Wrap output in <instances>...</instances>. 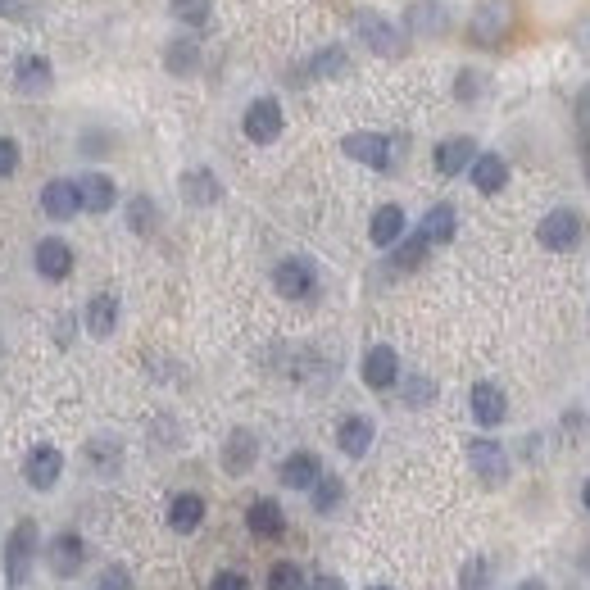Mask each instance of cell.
Here are the masks:
<instances>
[{"instance_id":"1","label":"cell","mask_w":590,"mask_h":590,"mask_svg":"<svg viewBox=\"0 0 590 590\" xmlns=\"http://www.w3.org/2000/svg\"><path fill=\"white\" fill-rule=\"evenodd\" d=\"M581 232H586V223H581L577 209H550V214L536 223V241H541L545 250H554V255L577 250L581 246Z\"/></svg>"},{"instance_id":"2","label":"cell","mask_w":590,"mask_h":590,"mask_svg":"<svg viewBox=\"0 0 590 590\" xmlns=\"http://www.w3.org/2000/svg\"><path fill=\"white\" fill-rule=\"evenodd\" d=\"M286 128V114H282V100L273 96H259L246 105V114H241V132H246L255 146H273L277 137H282Z\"/></svg>"},{"instance_id":"3","label":"cell","mask_w":590,"mask_h":590,"mask_svg":"<svg viewBox=\"0 0 590 590\" xmlns=\"http://www.w3.org/2000/svg\"><path fill=\"white\" fill-rule=\"evenodd\" d=\"M32 559H37V522L23 518L19 527L10 531V541H5V581L10 586H23L32 577Z\"/></svg>"},{"instance_id":"4","label":"cell","mask_w":590,"mask_h":590,"mask_svg":"<svg viewBox=\"0 0 590 590\" xmlns=\"http://www.w3.org/2000/svg\"><path fill=\"white\" fill-rule=\"evenodd\" d=\"M354 37L364 41L373 55H404V32L395 28L386 14H377V10H359V14H354Z\"/></svg>"},{"instance_id":"5","label":"cell","mask_w":590,"mask_h":590,"mask_svg":"<svg viewBox=\"0 0 590 590\" xmlns=\"http://www.w3.org/2000/svg\"><path fill=\"white\" fill-rule=\"evenodd\" d=\"M468 463H472V472L482 477L486 486H504L509 482V454H504V445L500 441H486V436H472L468 445Z\"/></svg>"},{"instance_id":"6","label":"cell","mask_w":590,"mask_h":590,"mask_svg":"<svg viewBox=\"0 0 590 590\" xmlns=\"http://www.w3.org/2000/svg\"><path fill=\"white\" fill-rule=\"evenodd\" d=\"M345 159H354V164L364 168H377V173H386L391 168V137H382V132H350V137L341 141Z\"/></svg>"},{"instance_id":"7","label":"cell","mask_w":590,"mask_h":590,"mask_svg":"<svg viewBox=\"0 0 590 590\" xmlns=\"http://www.w3.org/2000/svg\"><path fill=\"white\" fill-rule=\"evenodd\" d=\"M273 286L286 300H309V295L318 291V273L309 259H282V264L273 268Z\"/></svg>"},{"instance_id":"8","label":"cell","mask_w":590,"mask_h":590,"mask_svg":"<svg viewBox=\"0 0 590 590\" xmlns=\"http://www.w3.org/2000/svg\"><path fill=\"white\" fill-rule=\"evenodd\" d=\"M46 563H50V572H55V577H78L82 563H87V545H82L78 531H59V536H50Z\"/></svg>"},{"instance_id":"9","label":"cell","mask_w":590,"mask_h":590,"mask_svg":"<svg viewBox=\"0 0 590 590\" xmlns=\"http://www.w3.org/2000/svg\"><path fill=\"white\" fill-rule=\"evenodd\" d=\"M359 377H364L368 391H391V386L400 382V354H395L391 345H373V350L364 354Z\"/></svg>"},{"instance_id":"10","label":"cell","mask_w":590,"mask_h":590,"mask_svg":"<svg viewBox=\"0 0 590 590\" xmlns=\"http://www.w3.org/2000/svg\"><path fill=\"white\" fill-rule=\"evenodd\" d=\"M78 209H82L78 182H69V177H55V182H46V187H41V214H46V218H55V223H69Z\"/></svg>"},{"instance_id":"11","label":"cell","mask_w":590,"mask_h":590,"mask_svg":"<svg viewBox=\"0 0 590 590\" xmlns=\"http://www.w3.org/2000/svg\"><path fill=\"white\" fill-rule=\"evenodd\" d=\"M259 463V436L246 427H232V436L223 441V472L227 477H246Z\"/></svg>"},{"instance_id":"12","label":"cell","mask_w":590,"mask_h":590,"mask_svg":"<svg viewBox=\"0 0 590 590\" xmlns=\"http://www.w3.org/2000/svg\"><path fill=\"white\" fill-rule=\"evenodd\" d=\"M23 477H28L32 491H50V486L64 477V454L55 445H32L28 463H23Z\"/></svg>"},{"instance_id":"13","label":"cell","mask_w":590,"mask_h":590,"mask_svg":"<svg viewBox=\"0 0 590 590\" xmlns=\"http://www.w3.org/2000/svg\"><path fill=\"white\" fill-rule=\"evenodd\" d=\"M32 264H37V273L46 277V282H64V277L73 273V246L59 241V236H46V241H37V250H32Z\"/></svg>"},{"instance_id":"14","label":"cell","mask_w":590,"mask_h":590,"mask_svg":"<svg viewBox=\"0 0 590 590\" xmlns=\"http://www.w3.org/2000/svg\"><path fill=\"white\" fill-rule=\"evenodd\" d=\"M468 404H472L477 427H500L504 418H509V395H504L495 382H477V386H472Z\"/></svg>"},{"instance_id":"15","label":"cell","mask_w":590,"mask_h":590,"mask_svg":"<svg viewBox=\"0 0 590 590\" xmlns=\"http://www.w3.org/2000/svg\"><path fill=\"white\" fill-rule=\"evenodd\" d=\"M373 418H364V413H350V418H341V427H336V450L345 454V459H364L368 450H373Z\"/></svg>"},{"instance_id":"16","label":"cell","mask_w":590,"mask_h":590,"mask_svg":"<svg viewBox=\"0 0 590 590\" xmlns=\"http://www.w3.org/2000/svg\"><path fill=\"white\" fill-rule=\"evenodd\" d=\"M477 155H482V150H477V141L472 137H450V141H441V146L432 150V164H436V173L441 177H459V173H468Z\"/></svg>"},{"instance_id":"17","label":"cell","mask_w":590,"mask_h":590,"mask_svg":"<svg viewBox=\"0 0 590 590\" xmlns=\"http://www.w3.org/2000/svg\"><path fill=\"white\" fill-rule=\"evenodd\" d=\"M50 87H55V69H50V59L23 55L19 64H14V91H19V96H46Z\"/></svg>"},{"instance_id":"18","label":"cell","mask_w":590,"mask_h":590,"mask_svg":"<svg viewBox=\"0 0 590 590\" xmlns=\"http://www.w3.org/2000/svg\"><path fill=\"white\" fill-rule=\"evenodd\" d=\"M277 477H282L286 491H309V486L323 477V463H318V454L309 450H295L282 459V468H277Z\"/></svg>"},{"instance_id":"19","label":"cell","mask_w":590,"mask_h":590,"mask_svg":"<svg viewBox=\"0 0 590 590\" xmlns=\"http://www.w3.org/2000/svg\"><path fill=\"white\" fill-rule=\"evenodd\" d=\"M504 28H509V5H495V0H486L482 10L472 14L468 37L477 41V46H500Z\"/></svg>"},{"instance_id":"20","label":"cell","mask_w":590,"mask_h":590,"mask_svg":"<svg viewBox=\"0 0 590 590\" xmlns=\"http://www.w3.org/2000/svg\"><path fill=\"white\" fill-rule=\"evenodd\" d=\"M182 200H187L191 209H209L223 200V182H218L209 168H187V173H182Z\"/></svg>"},{"instance_id":"21","label":"cell","mask_w":590,"mask_h":590,"mask_svg":"<svg viewBox=\"0 0 590 590\" xmlns=\"http://www.w3.org/2000/svg\"><path fill=\"white\" fill-rule=\"evenodd\" d=\"M246 527L250 536H259V541H282V531H286V513L277 500H255L246 509Z\"/></svg>"},{"instance_id":"22","label":"cell","mask_w":590,"mask_h":590,"mask_svg":"<svg viewBox=\"0 0 590 590\" xmlns=\"http://www.w3.org/2000/svg\"><path fill=\"white\" fill-rule=\"evenodd\" d=\"M468 177H472V187L482 191V196H500L504 182H509V164H504V159L495 155V150H486V155L472 159Z\"/></svg>"},{"instance_id":"23","label":"cell","mask_w":590,"mask_h":590,"mask_svg":"<svg viewBox=\"0 0 590 590\" xmlns=\"http://www.w3.org/2000/svg\"><path fill=\"white\" fill-rule=\"evenodd\" d=\"M82 327H87L96 341H105V336H114V327H118V300L114 295H91L87 300V309H82Z\"/></svg>"},{"instance_id":"24","label":"cell","mask_w":590,"mask_h":590,"mask_svg":"<svg viewBox=\"0 0 590 590\" xmlns=\"http://www.w3.org/2000/svg\"><path fill=\"white\" fill-rule=\"evenodd\" d=\"M78 191H82V209H87V214H109V209L118 205V187L109 173H87L78 182Z\"/></svg>"},{"instance_id":"25","label":"cell","mask_w":590,"mask_h":590,"mask_svg":"<svg viewBox=\"0 0 590 590\" xmlns=\"http://www.w3.org/2000/svg\"><path fill=\"white\" fill-rule=\"evenodd\" d=\"M205 522V500H200L196 491H182L168 500V527L182 531V536H191V531Z\"/></svg>"},{"instance_id":"26","label":"cell","mask_w":590,"mask_h":590,"mask_svg":"<svg viewBox=\"0 0 590 590\" xmlns=\"http://www.w3.org/2000/svg\"><path fill=\"white\" fill-rule=\"evenodd\" d=\"M404 227H409V218H404L400 205H382L373 214V223H368V236H373V246L377 250H391L395 241L404 236Z\"/></svg>"},{"instance_id":"27","label":"cell","mask_w":590,"mask_h":590,"mask_svg":"<svg viewBox=\"0 0 590 590\" xmlns=\"http://www.w3.org/2000/svg\"><path fill=\"white\" fill-rule=\"evenodd\" d=\"M418 232L427 236V246H450L454 232H459V214H454V205H432L423 214V223H418Z\"/></svg>"},{"instance_id":"28","label":"cell","mask_w":590,"mask_h":590,"mask_svg":"<svg viewBox=\"0 0 590 590\" xmlns=\"http://www.w3.org/2000/svg\"><path fill=\"white\" fill-rule=\"evenodd\" d=\"M164 69L173 73V78H191V73L200 69V46H196V37H177V41H168V50H164Z\"/></svg>"},{"instance_id":"29","label":"cell","mask_w":590,"mask_h":590,"mask_svg":"<svg viewBox=\"0 0 590 590\" xmlns=\"http://www.w3.org/2000/svg\"><path fill=\"white\" fill-rule=\"evenodd\" d=\"M427 236L423 232H413V236H400L391 246V268H400V273H413V268H423V259H427Z\"/></svg>"},{"instance_id":"30","label":"cell","mask_w":590,"mask_h":590,"mask_svg":"<svg viewBox=\"0 0 590 590\" xmlns=\"http://www.w3.org/2000/svg\"><path fill=\"white\" fill-rule=\"evenodd\" d=\"M350 69V55H345L341 46H323L314 59L305 64V78H314V82H323V78H341V73Z\"/></svg>"},{"instance_id":"31","label":"cell","mask_w":590,"mask_h":590,"mask_svg":"<svg viewBox=\"0 0 590 590\" xmlns=\"http://www.w3.org/2000/svg\"><path fill=\"white\" fill-rule=\"evenodd\" d=\"M87 463L100 477H114L118 463H123V450H118V441H109V436H96V441H87Z\"/></svg>"},{"instance_id":"32","label":"cell","mask_w":590,"mask_h":590,"mask_svg":"<svg viewBox=\"0 0 590 590\" xmlns=\"http://www.w3.org/2000/svg\"><path fill=\"white\" fill-rule=\"evenodd\" d=\"M309 495H314V513H336L345 500V482L341 477H332V472H323L314 486H309Z\"/></svg>"},{"instance_id":"33","label":"cell","mask_w":590,"mask_h":590,"mask_svg":"<svg viewBox=\"0 0 590 590\" xmlns=\"http://www.w3.org/2000/svg\"><path fill=\"white\" fill-rule=\"evenodd\" d=\"M168 14L187 28H205L209 14H214V0H168Z\"/></svg>"},{"instance_id":"34","label":"cell","mask_w":590,"mask_h":590,"mask_svg":"<svg viewBox=\"0 0 590 590\" xmlns=\"http://www.w3.org/2000/svg\"><path fill=\"white\" fill-rule=\"evenodd\" d=\"M128 227L137 236H150L159 227V209H155V200L150 196H132L128 200Z\"/></svg>"},{"instance_id":"35","label":"cell","mask_w":590,"mask_h":590,"mask_svg":"<svg viewBox=\"0 0 590 590\" xmlns=\"http://www.w3.org/2000/svg\"><path fill=\"white\" fill-rule=\"evenodd\" d=\"M264 590H305V572H300V563H286V559L273 563Z\"/></svg>"},{"instance_id":"36","label":"cell","mask_w":590,"mask_h":590,"mask_svg":"<svg viewBox=\"0 0 590 590\" xmlns=\"http://www.w3.org/2000/svg\"><path fill=\"white\" fill-rule=\"evenodd\" d=\"M441 28H445V10L436 5V0L413 5V10H409V32H441Z\"/></svg>"},{"instance_id":"37","label":"cell","mask_w":590,"mask_h":590,"mask_svg":"<svg viewBox=\"0 0 590 590\" xmlns=\"http://www.w3.org/2000/svg\"><path fill=\"white\" fill-rule=\"evenodd\" d=\"M432 400H436V382H432V377L413 373L409 382H404V404H409V409H423V404H432Z\"/></svg>"},{"instance_id":"38","label":"cell","mask_w":590,"mask_h":590,"mask_svg":"<svg viewBox=\"0 0 590 590\" xmlns=\"http://www.w3.org/2000/svg\"><path fill=\"white\" fill-rule=\"evenodd\" d=\"M459 590H491V563H486V559H468V563H463Z\"/></svg>"},{"instance_id":"39","label":"cell","mask_w":590,"mask_h":590,"mask_svg":"<svg viewBox=\"0 0 590 590\" xmlns=\"http://www.w3.org/2000/svg\"><path fill=\"white\" fill-rule=\"evenodd\" d=\"M477 82H482V78H477V73H472V69H463L459 78H454V96H459L463 105H472V100L482 96V87H477Z\"/></svg>"},{"instance_id":"40","label":"cell","mask_w":590,"mask_h":590,"mask_svg":"<svg viewBox=\"0 0 590 590\" xmlns=\"http://www.w3.org/2000/svg\"><path fill=\"white\" fill-rule=\"evenodd\" d=\"M14 173H19V141L0 137V177H14Z\"/></svg>"},{"instance_id":"41","label":"cell","mask_w":590,"mask_h":590,"mask_svg":"<svg viewBox=\"0 0 590 590\" xmlns=\"http://www.w3.org/2000/svg\"><path fill=\"white\" fill-rule=\"evenodd\" d=\"M91 590H132L128 568H105V572H100V581H96Z\"/></svg>"},{"instance_id":"42","label":"cell","mask_w":590,"mask_h":590,"mask_svg":"<svg viewBox=\"0 0 590 590\" xmlns=\"http://www.w3.org/2000/svg\"><path fill=\"white\" fill-rule=\"evenodd\" d=\"M0 19H10V23H32V0H0Z\"/></svg>"},{"instance_id":"43","label":"cell","mask_w":590,"mask_h":590,"mask_svg":"<svg viewBox=\"0 0 590 590\" xmlns=\"http://www.w3.org/2000/svg\"><path fill=\"white\" fill-rule=\"evenodd\" d=\"M209 590H250V581H246V572H218L209 581Z\"/></svg>"},{"instance_id":"44","label":"cell","mask_w":590,"mask_h":590,"mask_svg":"<svg viewBox=\"0 0 590 590\" xmlns=\"http://www.w3.org/2000/svg\"><path fill=\"white\" fill-rule=\"evenodd\" d=\"M309 590H345V581H341V577H332V572H318L314 586H309Z\"/></svg>"},{"instance_id":"45","label":"cell","mask_w":590,"mask_h":590,"mask_svg":"<svg viewBox=\"0 0 590 590\" xmlns=\"http://www.w3.org/2000/svg\"><path fill=\"white\" fill-rule=\"evenodd\" d=\"M513 590H550V586H545L541 577H527V581H518V586H513Z\"/></svg>"},{"instance_id":"46","label":"cell","mask_w":590,"mask_h":590,"mask_svg":"<svg viewBox=\"0 0 590 590\" xmlns=\"http://www.w3.org/2000/svg\"><path fill=\"white\" fill-rule=\"evenodd\" d=\"M581 504H586V513H590V477H586V486H581Z\"/></svg>"},{"instance_id":"47","label":"cell","mask_w":590,"mask_h":590,"mask_svg":"<svg viewBox=\"0 0 590 590\" xmlns=\"http://www.w3.org/2000/svg\"><path fill=\"white\" fill-rule=\"evenodd\" d=\"M368 590H391V586H368Z\"/></svg>"}]
</instances>
